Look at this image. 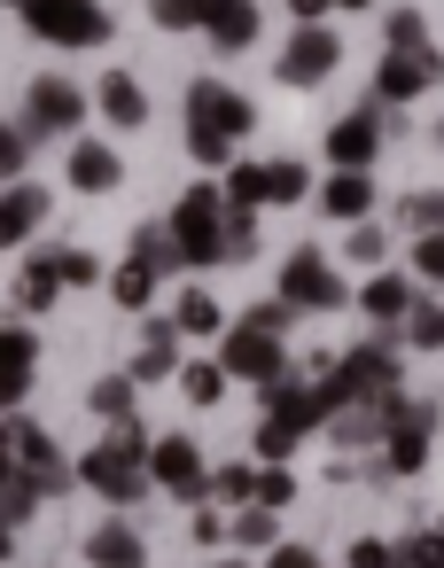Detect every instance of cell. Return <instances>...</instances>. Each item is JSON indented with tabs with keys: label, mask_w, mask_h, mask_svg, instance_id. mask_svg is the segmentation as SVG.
I'll use <instances>...</instances> for the list:
<instances>
[{
	"label": "cell",
	"mask_w": 444,
	"mask_h": 568,
	"mask_svg": "<svg viewBox=\"0 0 444 568\" xmlns=\"http://www.w3.org/2000/svg\"><path fill=\"white\" fill-rule=\"evenodd\" d=\"M149 444H157V436H149L141 420H118V428L79 459V483H87V490H102L110 506H133V498L149 490Z\"/></svg>",
	"instance_id": "cell-1"
},
{
	"label": "cell",
	"mask_w": 444,
	"mask_h": 568,
	"mask_svg": "<svg viewBox=\"0 0 444 568\" xmlns=\"http://www.w3.org/2000/svg\"><path fill=\"white\" fill-rule=\"evenodd\" d=\"M382 397H397V351H390V343H359V351H343V358L327 366V382H320L327 420H335L343 405H382Z\"/></svg>",
	"instance_id": "cell-2"
},
{
	"label": "cell",
	"mask_w": 444,
	"mask_h": 568,
	"mask_svg": "<svg viewBox=\"0 0 444 568\" xmlns=\"http://www.w3.org/2000/svg\"><path fill=\"white\" fill-rule=\"evenodd\" d=\"M164 226L180 242V265H226V187H188Z\"/></svg>",
	"instance_id": "cell-3"
},
{
	"label": "cell",
	"mask_w": 444,
	"mask_h": 568,
	"mask_svg": "<svg viewBox=\"0 0 444 568\" xmlns=\"http://www.w3.org/2000/svg\"><path fill=\"white\" fill-rule=\"evenodd\" d=\"M0 444H9V452H17V467H24V475L40 483V498L71 490V475H79V467H71V459L56 452V436H48V428H40L32 413H9V420H0Z\"/></svg>",
	"instance_id": "cell-4"
},
{
	"label": "cell",
	"mask_w": 444,
	"mask_h": 568,
	"mask_svg": "<svg viewBox=\"0 0 444 568\" xmlns=\"http://www.w3.org/2000/svg\"><path fill=\"white\" fill-rule=\"evenodd\" d=\"M24 24H32L48 48H102V40H110L102 0H24Z\"/></svg>",
	"instance_id": "cell-5"
},
{
	"label": "cell",
	"mask_w": 444,
	"mask_h": 568,
	"mask_svg": "<svg viewBox=\"0 0 444 568\" xmlns=\"http://www.w3.org/2000/svg\"><path fill=\"white\" fill-rule=\"evenodd\" d=\"M436 79H444V55H436V48H390V55L374 63V110H397V102L428 94Z\"/></svg>",
	"instance_id": "cell-6"
},
{
	"label": "cell",
	"mask_w": 444,
	"mask_h": 568,
	"mask_svg": "<svg viewBox=\"0 0 444 568\" xmlns=\"http://www.w3.org/2000/svg\"><path fill=\"white\" fill-rule=\"evenodd\" d=\"M428 428L436 413L413 397H390V428H382V475H421L428 467Z\"/></svg>",
	"instance_id": "cell-7"
},
{
	"label": "cell",
	"mask_w": 444,
	"mask_h": 568,
	"mask_svg": "<svg viewBox=\"0 0 444 568\" xmlns=\"http://www.w3.org/2000/svg\"><path fill=\"white\" fill-rule=\"evenodd\" d=\"M219 366L234 374V382H258V389H273L281 374H289V351H281V335H265V327H234L226 335V351H219Z\"/></svg>",
	"instance_id": "cell-8"
},
{
	"label": "cell",
	"mask_w": 444,
	"mask_h": 568,
	"mask_svg": "<svg viewBox=\"0 0 444 568\" xmlns=\"http://www.w3.org/2000/svg\"><path fill=\"white\" fill-rule=\"evenodd\" d=\"M149 483L172 498H211V467L195 452V436H157L149 444Z\"/></svg>",
	"instance_id": "cell-9"
},
{
	"label": "cell",
	"mask_w": 444,
	"mask_h": 568,
	"mask_svg": "<svg viewBox=\"0 0 444 568\" xmlns=\"http://www.w3.org/2000/svg\"><path fill=\"white\" fill-rule=\"evenodd\" d=\"M281 296H289L296 312H343V304H351V288L335 281V265H320V250H296V257L281 265Z\"/></svg>",
	"instance_id": "cell-10"
},
{
	"label": "cell",
	"mask_w": 444,
	"mask_h": 568,
	"mask_svg": "<svg viewBox=\"0 0 444 568\" xmlns=\"http://www.w3.org/2000/svg\"><path fill=\"white\" fill-rule=\"evenodd\" d=\"M188 125H211V133L242 141V133L258 125V110H250V94H234L226 79H195V87H188Z\"/></svg>",
	"instance_id": "cell-11"
},
{
	"label": "cell",
	"mask_w": 444,
	"mask_h": 568,
	"mask_svg": "<svg viewBox=\"0 0 444 568\" xmlns=\"http://www.w3.org/2000/svg\"><path fill=\"white\" fill-rule=\"evenodd\" d=\"M335 63H343V40L327 24H304L281 48V87H320V79H335Z\"/></svg>",
	"instance_id": "cell-12"
},
{
	"label": "cell",
	"mask_w": 444,
	"mask_h": 568,
	"mask_svg": "<svg viewBox=\"0 0 444 568\" xmlns=\"http://www.w3.org/2000/svg\"><path fill=\"white\" fill-rule=\"evenodd\" d=\"M24 125L71 141V125H87V94H79L71 79H32V94H24Z\"/></svg>",
	"instance_id": "cell-13"
},
{
	"label": "cell",
	"mask_w": 444,
	"mask_h": 568,
	"mask_svg": "<svg viewBox=\"0 0 444 568\" xmlns=\"http://www.w3.org/2000/svg\"><path fill=\"white\" fill-rule=\"evenodd\" d=\"M374 156H382V118L374 110H351V118L327 125V164L335 172H374Z\"/></svg>",
	"instance_id": "cell-14"
},
{
	"label": "cell",
	"mask_w": 444,
	"mask_h": 568,
	"mask_svg": "<svg viewBox=\"0 0 444 568\" xmlns=\"http://www.w3.org/2000/svg\"><path fill=\"white\" fill-rule=\"evenodd\" d=\"M258 0H203V40L211 48H226V55H242V48H258Z\"/></svg>",
	"instance_id": "cell-15"
},
{
	"label": "cell",
	"mask_w": 444,
	"mask_h": 568,
	"mask_svg": "<svg viewBox=\"0 0 444 568\" xmlns=\"http://www.w3.org/2000/svg\"><path fill=\"white\" fill-rule=\"evenodd\" d=\"M40 219H48V187H24V180L0 187V250H24L40 234Z\"/></svg>",
	"instance_id": "cell-16"
},
{
	"label": "cell",
	"mask_w": 444,
	"mask_h": 568,
	"mask_svg": "<svg viewBox=\"0 0 444 568\" xmlns=\"http://www.w3.org/2000/svg\"><path fill=\"white\" fill-rule=\"evenodd\" d=\"M265 420H281V428H296V436H312V428H327V405H320V382L304 389V382H273L265 389Z\"/></svg>",
	"instance_id": "cell-17"
},
{
	"label": "cell",
	"mask_w": 444,
	"mask_h": 568,
	"mask_svg": "<svg viewBox=\"0 0 444 568\" xmlns=\"http://www.w3.org/2000/svg\"><path fill=\"white\" fill-rule=\"evenodd\" d=\"M118 180H125V164H118L110 141H71V187L79 195H110Z\"/></svg>",
	"instance_id": "cell-18"
},
{
	"label": "cell",
	"mask_w": 444,
	"mask_h": 568,
	"mask_svg": "<svg viewBox=\"0 0 444 568\" xmlns=\"http://www.w3.org/2000/svg\"><path fill=\"white\" fill-rule=\"evenodd\" d=\"M320 211H327V219H343V226H359V219L374 211V172H327Z\"/></svg>",
	"instance_id": "cell-19"
},
{
	"label": "cell",
	"mask_w": 444,
	"mask_h": 568,
	"mask_svg": "<svg viewBox=\"0 0 444 568\" xmlns=\"http://www.w3.org/2000/svg\"><path fill=\"white\" fill-rule=\"evenodd\" d=\"M87 560H94V568H141V560H149V545H141V529H133V521H102V529L87 537Z\"/></svg>",
	"instance_id": "cell-20"
},
{
	"label": "cell",
	"mask_w": 444,
	"mask_h": 568,
	"mask_svg": "<svg viewBox=\"0 0 444 568\" xmlns=\"http://www.w3.org/2000/svg\"><path fill=\"white\" fill-rule=\"evenodd\" d=\"M102 118H110L118 133H141V125H149V94L133 87V71H110V79H102Z\"/></svg>",
	"instance_id": "cell-21"
},
{
	"label": "cell",
	"mask_w": 444,
	"mask_h": 568,
	"mask_svg": "<svg viewBox=\"0 0 444 568\" xmlns=\"http://www.w3.org/2000/svg\"><path fill=\"white\" fill-rule=\"evenodd\" d=\"M157 374H180V327H172V320H149V327H141L133 382H157Z\"/></svg>",
	"instance_id": "cell-22"
},
{
	"label": "cell",
	"mask_w": 444,
	"mask_h": 568,
	"mask_svg": "<svg viewBox=\"0 0 444 568\" xmlns=\"http://www.w3.org/2000/svg\"><path fill=\"white\" fill-rule=\"evenodd\" d=\"M56 288H63V265H56V250L24 257V273H17V304H24V312H48V304H56Z\"/></svg>",
	"instance_id": "cell-23"
},
{
	"label": "cell",
	"mask_w": 444,
	"mask_h": 568,
	"mask_svg": "<svg viewBox=\"0 0 444 568\" xmlns=\"http://www.w3.org/2000/svg\"><path fill=\"white\" fill-rule=\"evenodd\" d=\"M413 304H421V296H413V281H405V273H374V281H366V296H359V312H366V320H405Z\"/></svg>",
	"instance_id": "cell-24"
},
{
	"label": "cell",
	"mask_w": 444,
	"mask_h": 568,
	"mask_svg": "<svg viewBox=\"0 0 444 568\" xmlns=\"http://www.w3.org/2000/svg\"><path fill=\"white\" fill-rule=\"evenodd\" d=\"M172 327H180V335H219V327H226V304L203 296V288H188V296L172 304Z\"/></svg>",
	"instance_id": "cell-25"
},
{
	"label": "cell",
	"mask_w": 444,
	"mask_h": 568,
	"mask_svg": "<svg viewBox=\"0 0 444 568\" xmlns=\"http://www.w3.org/2000/svg\"><path fill=\"white\" fill-rule=\"evenodd\" d=\"M125 257H133V265H149V273H172V265H180V242H172V226H141Z\"/></svg>",
	"instance_id": "cell-26"
},
{
	"label": "cell",
	"mask_w": 444,
	"mask_h": 568,
	"mask_svg": "<svg viewBox=\"0 0 444 568\" xmlns=\"http://www.w3.org/2000/svg\"><path fill=\"white\" fill-rule=\"evenodd\" d=\"M180 397H188L195 413H211V405L226 397V366H203V358H195V366H180Z\"/></svg>",
	"instance_id": "cell-27"
},
{
	"label": "cell",
	"mask_w": 444,
	"mask_h": 568,
	"mask_svg": "<svg viewBox=\"0 0 444 568\" xmlns=\"http://www.w3.org/2000/svg\"><path fill=\"white\" fill-rule=\"evenodd\" d=\"M32 366H40V335L0 320V374H32Z\"/></svg>",
	"instance_id": "cell-28"
},
{
	"label": "cell",
	"mask_w": 444,
	"mask_h": 568,
	"mask_svg": "<svg viewBox=\"0 0 444 568\" xmlns=\"http://www.w3.org/2000/svg\"><path fill=\"white\" fill-rule=\"evenodd\" d=\"M24 164H32V125H9V118H0V187L24 180Z\"/></svg>",
	"instance_id": "cell-29"
},
{
	"label": "cell",
	"mask_w": 444,
	"mask_h": 568,
	"mask_svg": "<svg viewBox=\"0 0 444 568\" xmlns=\"http://www.w3.org/2000/svg\"><path fill=\"white\" fill-rule=\"evenodd\" d=\"M188 156H195L203 172H234V141L211 133V125H188Z\"/></svg>",
	"instance_id": "cell-30"
},
{
	"label": "cell",
	"mask_w": 444,
	"mask_h": 568,
	"mask_svg": "<svg viewBox=\"0 0 444 568\" xmlns=\"http://www.w3.org/2000/svg\"><path fill=\"white\" fill-rule=\"evenodd\" d=\"M304 187H312V172H304L296 156L265 164V203H304Z\"/></svg>",
	"instance_id": "cell-31"
},
{
	"label": "cell",
	"mask_w": 444,
	"mask_h": 568,
	"mask_svg": "<svg viewBox=\"0 0 444 568\" xmlns=\"http://www.w3.org/2000/svg\"><path fill=\"white\" fill-rule=\"evenodd\" d=\"M110 296H118V304H125V312H141V304H149V296H157V273H149V265H133V257H125V265H118V273H110Z\"/></svg>",
	"instance_id": "cell-32"
},
{
	"label": "cell",
	"mask_w": 444,
	"mask_h": 568,
	"mask_svg": "<svg viewBox=\"0 0 444 568\" xmlns=\"http://www.w3.org/2000/svg\"><path fill=\"white\" fill-rule=\"evenodd\" d=\"M94 413L118 428V420H133V374H102L94 382Z\"/></svg>",
	"instance_id": "cell-33"
},
{
	"label": "cell",
	"mask_w": 444,
	"mask_h": 568,
	"mask_svg": "<svg viewBox=\"0 0 444 568\" xmlns=\"http://www.w3.org/2000/svg\"><path fill=\"white\" fill-rule=\"evenodd\" d=\"M234 545H250V552H273V545H281V529H273V506H242V514H234Z\"/></svg>",
	"instance_id": "cell-34"
},
{
	"label": "cell",
	"mask_w": 444,
	"mask_h": 568,
	"mask_svg": "<svg viewBox=\"0 0 444 568\" xmlns=\"http://www.w3.org/2000/svg\"><path fill=\"white\" fill-rule=\"evenodd\" d=\"M390 568H444V529H413L397 537V560Z\"/></svg>",
	"instance_id": "cell-35"
},
{
	"label": "cell",
	"mask_w": 444,
	"mask_h": 568,
	"mask_svg": "<svg viewBox=\"0 0 444 568\" xmlns=\"http://www.w3.org/2000/svg\"><path fill=\"white\" fill-rule=\"evenodd\" d=\"M405 343L413 351H444V304H413L405 312Z\"/></svg>",
	"instance_id": "cell-36"
},
{
	"label": "cell",
	"mask_w": 444,
	"mask_h": 568,
	"mask_svg": "<svg viewBox=\"0 0 444 568\" xmlns=\"http://www.w3.org/2000/svg\"><path fill=\"white\" fill-rule=\"evenodd\" d=\"M32 506H40V483L17 467V483H0V521L17 529V521H32Z\"/></svg>",
	"instance_id": "cell-37"
},
{
	"label": "cell",
	"mask_w": 444,
	"mask_h": 568,
	"mask_svg": "<svg viewBox=\"0 0 444 568\" xmlns=\"http://www.w3.org/2000/svg\"><path fill=\"white\" fill-rule=\"evenodd\" d=\"M226 203L258 211V203H265V164H234V172H226Z\"/></svg>",
	"instance_id": "cell-38"
},
{
	"label": "cell",
	"mask_w": 444,
	"mask_h": 568,
	"mask_svg": "<svg viewBox=\"0 0 444 568\" xmlns=\"http://www.w3.org/2000/svg\"><path fill=\"white\" fill-rule=\"evenodd\" d=\"M296 444H304L296 428H281V420H258V459H265V467H289V452H296Z\"/></svg>",
	"instance_id": "cell-39"
},
{
	"label": "cell",
	"mask_w": 444,
	"mask_h": 568,
	"mask_svg": "<svg viewBox=\"0 0 444 568\" xmlns=\"http://www.w3.org/2000/svg\"><path fill=\"white\" fill-rule=\"evenodd\" d=\"M250 242H258V211L226 203V265H234V257H250Z\"/></svg>",
	"instance_id": "cell-40"
},
{
	"label": "cell",
	"mask_w": 444,
	"mask_h": 568,
	"mask_svg": "<svg viewBox=\"0 0 444 568\" xmlns=\"http://www.w3.org/2000/svg\"><path fill=\"white\" fill-rule=\"evenodd\" d=\"M149 17H157L164 32H195V24H203V0H149Z\"/></svg>",
	"instance_id": "cell-41"
},
{
	"label": "cell",
	"mask_w": 444,
	"mask_h": 568,
	"mask_svg": "<svg viewBox=\"0 0 444 568\" xmlns=\"http://www.w3.org/2000/svg\"><path fill=\"white\" fill-rule=\"evenodd\" d=\"M211 498H250L258 506V467H219L211 475Z\"/></svg>",
	"instance_id": "cell-42"
},
{
	"label": "cell",
	"mask_w": 444,
	"mask_h": 568,
	"mask_svg": "<svg viewBox=\"0 0 444 568\" xmlns=\"http://www.w3.org/2000/svg\"><path fill=\"white\" fill-rule=\"evenodd\" d=\"M289 498H296V475H289V467H258V506H273V514H281Z\"/></svg>",
	"instance_id": "cell-43"
},
{
	"label": "cell",
	"mask_w": 444,
	"mask_h": 568,
	"mask_svg": "<svg viewBox=\"0 0 444 568\" xmlns=\"http://www.w3.org/2000/svg\"><path fill=\"white\" fill-rule=\"evenodd\" d=\"M413 273H421L428 288H444V234H421V242H413Z\"/></svg>",
	"instance_id": "cell-44"
},
{
	"label": "cell",
	"mask_w": 444,
	"mask_h": 568,
	"mask_svg": "<svg viewBox=\"0 0 444 568\" xmlns=\"http://www.w3.org/2000/svg\"><path fill=\"white\" fill-rule=\"evenodd\" d=\"M56 265H63V288H94V281H102V265H94L87 250H56Z\"/></svg>",
	"instance_id": "cell-45"
},
{
	"label": "cell",
	"mask_w": 444,
	"mask_h": 568,
	"mask_svg": "<svg viewBox=\"0 0 444 568\" xmlns=\"http://www.w3.org/2000/svg\"><path fill=\"white\" fill-rule=\"evenodd\" d=\"M405 226L413 234H444V195H413L405 203Z\"/></svg>",
	"instance_id": "cell-46"
},
{
	"label": "cell",
	"mask_w": 444,
	"mask_h": 568,
	"mask_svg": "<svg viewBox=\"0 0 444 568\" xmlns=\"http://www.w3.org/2000/svg\"><path fill=\"white\" fill-rule=\"evenodd\" d=\"M382 40H390V48H428V32H421V17H413V9H397V17L382 24Z\"/></svg>",
	"instance_id": "cell-47"
},
{
	"label": "cell",
	"mask_w": 444,
	"mask_h": 568,
	"mask_svg": "<svg viewBox=\"0 0 444 568\" xmlns=\"http://www.w3.org/2000/svg\"><path fill=\"white\" fill-rule=\"evenodd\" d=\"M289 320H296V304H289V296H265V304H250V327H265V335H281Z\"/></svg>",
	"instance_id": "cell-48"
},
{
	"label": "cell",
	"mask_w": 444,
	"mask_h": 568,
	"mask_svg": "<svg viewBox=\"0 0 444 568\" xmlns=\"http://www.w3.org/2000/svg\"><path fill=\"white\" fill-rule=\"evenodd\" d=\"M390 560H397V545H382V537H359L343 552V568H390Z\"/></svg>",
	"instance_id": "cell-49"
},
{
	"label": "cell",
	"mask_w": 444,
	"mask_h": 568,
	"mask_svg": "<svg viewBox=\"0 0 444 568\" xmlns=\"http://www.w3.org/2000/svg\"><path fill=\"white\" fill-rule=\"evenodd\" d=\"M382 250H390V242H382V234L359 219V226H351V257H359V265H382Z\"/></svg>",
	"instance_id": "cell-50"
},
{
	"label": "cell",
	"mask_w": 444,
	"mask_h": 568,
	"mask_svg": "<svg viewBox=\"0 0 444 568\" xmlns=\"http://www.w3.org/2000/svg\"><path fill=\"white\" fill-rule=\"evenodd\" d=\"M265 568H320V552H312V545H273Z\"/></svg>",
	"instance_id": "cell-51"
},
{
	"label": "cell",
	"mask_w": 444,
	"mask_h": 568,
	"mask_svg": "<svg viewBox=\"0 0 444 568\" xmlns=\"http://www.w3.org/2000/svg\"><path fill=\"white\" fill-rule=\"evenodd\" d=\"M24 389H32V374H0V413H17Z\"/></svg>",
	"instance_id": "cell-52"
},
{
	"label": "cell",
	"mask_w": 444,
	"mask_h": 568,
	"mask_svg": "<svg viewBox=\"0 0 444 568\" xmlns=\"http://www.w3.org/2000/svg\"><path fill=\"white\" fill-rule=\"evenodd\" d=\"M289 9H296L304 24H320V9H335V0H289Z\"/></svg>",
	"instance_id": "cell-53"
},
{
	"label": "cell",
	"mask_w": 444,
	"mask_h": 568,
	"mask_svg": "<svg viewBox=\"0 0 444 568\" xmlns=\"http://www.w3.org/2000/svg\"><path fill=\"white\" fill-rule=\"evenodd\" d=\"M0 483H17V452L9 444H0Z\"/></svg>",
	"instance_id": "cell-54"
},
{
	"label": "cell",
	"mask_w": 444,
	"mask_h": 568,
	"mask_svg": "<svg viewBox=\"0 0 444 568\" xmlns=\"http://www.w3.org/2000/svg\"><path fill=\"white\" fill-rule=\"evenodd\" d=\"M9 552H17V529H9V521H0V560H9Z\"/></svg>",
	"instance_id": "cell-55"
},
{
	"label": "cell",
	"mask_w": 444,
	"mask_h": 568,
	"mask_svg": "<svg viewBox=\"0 0 444 568\" xmlns=\"http://www.w3.org/2000/svg\"><path fill=\"white\" fill-rule=\"evenodd\" d=\"M335 9H366V0H335Z\"/></svg>",
	"instance_id": "cell-56"
},
{
	"label": "cell",
	"mask_w": 444,
	"mask_h": 568,
	"mask_svg": "<svg viewBox=\"0 0 444 568\" xmlns=\"http://www.w3.org/2000/svg\"><path fill=\"white\" fill-rule=\"evenodd\" d=\"M219 568H250V560H219Z\"/></svg>",
	"instance_id": "cell-57"
},
{
	"label": "cell",
	"mask_w": 444,
	"mask_h": 568,
	"mask_svg": "<svg viewBox=\"0 0 444 568\" xmlns=\"http://www.w3.org/2000/svg\"><path fill=\"white\" fill-rule=\"evenodd\" d=\"M436 149H444V125H436Z\"/></svg>",
	"instance_id": "cell-58"
},
{
	"label": "cell",
	"mask_w": 444,
	"mask_h": 568,
	"mask_svg": "<svg viewBox=\"0 0 444 568\" xmlns=\"http://www.w3.org/2000/svg\"><path fill=\"white\" fill-rule=\"evenodd\" d=\"M17 9H24V0H17Z\"/></svg>",
	"instance_id": "cell-59"
}]
</instances>
